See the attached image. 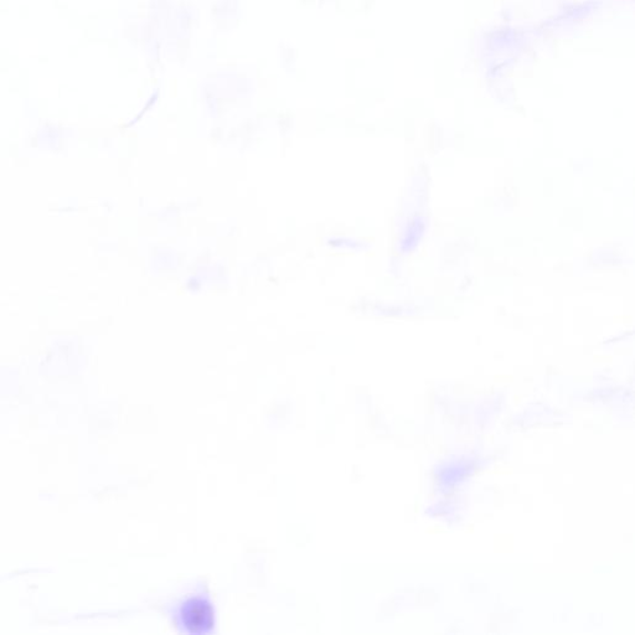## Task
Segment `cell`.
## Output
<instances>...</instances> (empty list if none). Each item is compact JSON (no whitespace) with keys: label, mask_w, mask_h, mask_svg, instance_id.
Masks as SVG:
<instances>
[{"label":"cell","mask_w":635,"mask_h":635,"mask_svg":"<svg viewBox=\"0 0 635 635\" xmlns=\"http://www.w3.org/2000/svg\"><path fill=\"white\" fill-rule=\"evenodd\" d=\"M180 632L189 635H205L214 632L215 607L210 598L194 595L179 604L174 614Z\"/></svg>","instance_id":"6da1fadb"}]
</instances>
